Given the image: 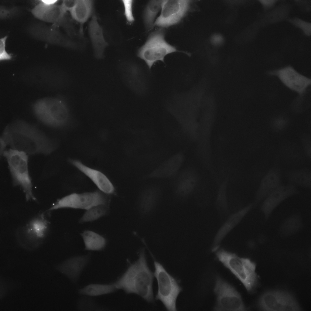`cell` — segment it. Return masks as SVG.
<instances>
[{
  "label": "cell",
  "instance_id": "d4e9b609",
  "mask_svg": "<svg viewBox=\"0 0 311 311\" xmlns=\"http://www.w3.org/2000/svg\"><path fill=\"white\" fill-rule=\"evenodd\" d=\"M95 12L94 2L91 0H79L73 9L70 12L73 20L79 24V35L84 37L83 26L84 24Z\"/></svg>",
  "mask_w": 311,
  "mask_h": 311
},
{
  "label": "cell",
  "instance_id": "836d02e7",
  "mask_svg": "<svg viewBox=\"0 0 311 311\" xmlns=\"http://www.w3.org/2000/svg\"><path fill=\"white\" fill-rule=\"evenodd\" d=\"M86 210L80 219V222L95 220L105 215L108 212V205H99L93 207Z\"/></svg>",
  "mask_w": 311,
  "mask_h": 311
},
{
  "label": "cell",
  "instance_id": "f35d334b",
  "mask_svg": "<svg viewBox=\"0 0 311 311\" xmlns=\"http://www.w3.org/2000/svg\"><path fill=\"white\" fill-rule=\"evenodd\" d=\"M8 36H5L0 39V60H11L12 56L9 54L6 50V41Z\"/></svg>",
  "mask_w": 311,
  "mask_h": 311
},
{
  "label": "cell",
  "instance_id": "9c48e42d",
  "mask_svg": "<svg viewBox=\"0 0 311 311\" xmlns=\"http://www.w3.org/2000/svg\"><path fill=\"white\" fill-rule=\"evenodd\" d=\"M109 201L108 194L101 190L81 193H73L57 200L47 211L66 208L87 210L99 205H108Z\"/></svg>",
  "mask_w": 311,
  "mask_h": 311
},
{
  "label": "cell",
  "instance_id": "60d3db41",
  "mask_svg": "<svg viewBox=\"0 0 311 311\" xmlns=\"http://www.w3.org/2000/svg\"><path fill=\"white\" fill-rule=\"evenodd\" d=\"M287 125L286 121L280 118L275 120L272 123V129L276 132H280L283 131Z\"/></svg>",
  "mask_w": 311,
  "mask_h": 311
},
{
  "label": "cell",
  "instance_id": "4316f807",
  "mask_svg": "<svg viewBox=\"0 0 311 311\" xmlns=\"http://www.w3.org/2000/svg\"><path fill=\"white\" fill-rule=\"evenodd\" d=\"M304 224L301 215L299 213L293 214L282 222L279 229V235L287 237L296 234L303 229Z\"/></svg>",
  "mask_w": 311,
  "mask_h": 311
},
{
  "label": "cell",
  "instance_id": "74e56055",
  "mask_svg": "<svg viewBox=\"0 0 311 311\" xmlns=\"http://www.w3.org/2000/svg\"><path fill=\"white\" fill-rule=\"evenodd\" d=\"M124 8V15L127 21L132 23L135 21L133 13V1L123 0L122 1Z\"/></svg>",
  "mask_w": 311,
  "mask_h": 311
},
{
  "label": "cell",
  "instance_id": "5bb4252c",
  "mask_svg": "<svg viewBox=\"0 0 311 311\" xmlns=\"http://www.w3.org/2000/svg\"><path fill=\"white\" fill-rule=\"evenodd\" d=\"M162 191V187L158 184L148 185L141 189L135 203L140 219H146L155 212L160 202Z\"/></svg>",
  "mask_w": 311,
  "mask_h": 311
},
{
  "label": "cell",
  "instance_id": "d6986e66",
  "mask_svg": "<svg viewBox=\"0 0 311 311\" xmlns=\"http://www.w3.org/2000/svg\"><path fill=\"white\" fill-rule=\"evenodd\" d=\"M185 159V156L183 152H177L149 173L142 176L141 179L171 178L181 169Z\"/></svg>",
  "mask_w": 311,
  "mask_h": 311
},
{
  "label": "cell",
  "instance_id": "7a4b0ae2",
  "mask_svg": "<svg viewBox=\"0 0 311 311\" xmlns=\"http://www.w3.org/2000/svg\"><path fill=\"white\" fill-rule=\"evenodd\" d=\"M153 278V273L147 264L145 249L142 248L138 260L131 264L113 282L118 290H122L128 294H135L147 302H152L154 301Z\"/></svg>",
  "mask_w": 311,
  "mask_h": 311
},
{
  "label": "cell",
  "instance_id": "1f68e13d",
  "mask_svg": "<svg viewBox=\"0 0 311 311\" xmlns=\"http://www.w3.org/2000/svg\"><path fill=\"white\" fill-rule=\"evenodd\" d=\"M290 8L286 4H282L265 14L261 19L262 23L266 24L279 22L288 19Z\"/></svg>",
  "mask_w": 311,
  "mask_h": 311
},
{
  "label": "cell",
  "instance_id": "b9f144b4",
  "mask_svg": "<svg viewBox=\"0 0 311 311\" xmlns=\"http://www.w3.org/2000/svg\"><path fill=\"white\" fill-rule=\"evenodd\" d=\"M77 0H64L62 2L60 6L62 10L66 13L70 12L74 7L77 2Z\"/></svg>",
  "mask_w": 311,
  "mask_h": 311
},
{
  "label": "cell",
  "instance_id": "4fadbf2b",
  "mask_svg": "<svg viewBox=\"0 0 311 311\" xmlns=\"http://www.w3.org/2000/svg\"><path fill=\"white\" fill-rule=\"evenodd\" d=\"M258 305L261 310L270 311L301 310L296 299L290 292L282 290L266 291L260 296Z\"/></svg>",
  "mask_w": 311,
  "mask_h": 311
},
{
  "label": "cell",
  "instance_id": "6da1fadb",
  "mask_svg": "<svg viewBox=\"0 0 311 311\" xmlns=\"http://www.w3.org/2000/svg\"><path fill=\"white\" fill-rule=\"evenodd\" d=\"M0 138L12 149L30 155L48 154L57 147L55 141L36 127L22 120L7 125Z\"/></svg>",
  "mask_w": 311,
  "mask_h": 311
},
{
  "label": "cell",
  "instance_id": "8d00e7d4",
  "mask_svg": "<svg viewBox=\"0 0 311 311\" xmlns=\"http://www.w3.org/2000/svg\"><path fill=\"white\" fill-rule=\"evenodd\" d=\"M288 21L294 26L300 29L303 34L310 36L311 34V24L298 18L288 19Z\"/></svg>",
  "mask_w": 311,
  "mask_h": 311
},
{
  "label": "cell",
  "instance_id": "52a82bcc",
  "mask_svg": "<svg viewBox=\"0 0 311 311\" xmlns=\"http://www.w3.org/2000/svg\"><path fill=\"white\" fill-rule=\"evenodd\" d=\"M177 52L189 54L178 50L175 47L169 43L165 39L164 29L160 28L150 33L145 43L138 50L137 55L145 62L150 70L157 61L164 62L166 56Z\"/></svg>",
  "mask_w": 311,
  "mask_h": 311
},
{
  "label": "cell",
  "instance_id": "d6a6232c",
  "mask_svg": "<svg viewBox=\"0 0 311 311\" xmlns=\"http://www.w3.org/2000/svg\"><path fill=\"white\" fill-rule=\"evenodd\" d=\"M228 182V179L226 177L220 183L215 202L217 210L220 213L223 214L228 213L227 196Z\"/></svg>",
  "mask_w": 311,
  "mask_h": 311
},
{
  "label": "cell",
  "instance_id": "7c38bea8",
  "mask_svg": "<svg viewBox=\"0 0 311 311\" xmlns=\"http://www.w3.org/2000/svg\"><path fill=\"white\" fill-rule=\"evenodd\" d=\"M31 12L34 17L42 21L62 27L70 37L77 36L73 22L67 16V13L63 11L60 5H47L40 2L31 9Z\"/></svg>",
  "mask_w": 311,
  "mask_h": 311
},
{
  "label": "cell",
  "instance_id": "277c9868",
  "mask_svg": "<svg viewBox=\"0 0 311 311\" xmlns=\"http://www.w3.org/2000/svg\"><path fill=\"white\" fill-rule=\"evenodd\" d=\"M47 213L39 212L17 230L16 239L22 248L33 250L38 248L48 236L51 224Z\"/></svg>",
  "mask_w": 311,
  "mask_h": 311
},
{
  "label": "cell",
  "instance_id": "ba28073f",
  "mask_svg": "<svg viewBox=\"0 0 311 311\" xmlns=\"http://www.w3.org/2000/svg\"><path fill=\"white\" fill-rule=\"evenodd\" d=\"M154 275L157 282L158 290L156 299L160 301L168 311H176V300L182 290L176 279L170 274L163 266L155 261Z\"/></svg>",
  "mask_w": 311,
  "mask_h": 311
},
{
  "label": "cell",
  "instance_id": "ffe728a7",
  "mask_svg": "<svg viewBox=\"0 0 311 311\" xmlns=\"http://www.w3.org/2000/svg\"><path fill=\"white\" fill-rule=\"evenodd\" d=\"M91 257V253L72 256L56 265V269L72 282L76 283L89 263Z\"/></svg>",
  "mask_w": 311,
  "mask_h": 311
},
{
  "label": "cell",
  "instance_id": "ee69618b",
  "mask_svg": "<svg viewBox=\"0 0 311 311\" xmlns=\"http://www.w3.org/2000/svg\"><path fill=\"white\" fill-rule=\"evenodd\" d=\"M212 43L215 45H218L221 44L223 39L221 36L219 34H215L213 36L211 39Z\"/></svg>",
  "mask_w": 311,
  "mask_h": 311
},
{
  "label": "cell",
  "instance_id": "7402d4cb",
  "mask_svg": "<svg viewBox=\"0 0 311 311\" xmlns=\"http://www.w3.org/2000/svg\"><path fill=\"white\" fill-rule=\"evenodd\" d=\"M254 206L250 203L237 211L230 215L220 227L214 238L212 250L214 252L228 234L242 220Z\"/></svg>",
  "mask_w": 311,
  "mask_h": 311
},
{
  "label": "cell",
  "instance_id": "e0dca14e",
  "mask_svg": "<svg viewBox=\"0 0 311 311\" xmlns=\"http://www.w3.org/2000/svg\"><path fill=\"white\" fill-rule=\"evenodd\" d=\"M270 75L276 77L287 88L302 95L311 84V79L300 73L290 65L269 71Z\"/></svg>",
  "mask_w": 311,
  "mask_h": 311
},
{
  "label": "cell",
  "instance_id": "3957f363",
  "mask_svg": "<svg viewBox=\"0 0 311 311\" xmlns=\"http://www.w3.org/2000/svg\"><path fill=\"white\" fill-rule=\"evenodd\" d=\"M214 252L219 261L240 281L248 292L254 291L258 280L255 262L222 248Z\"/></svg>",
  "mask_w": 311,
  "mask_h": 311
},
{
  "label": "cell",
  "instance_id": "603a6c76",
  "mask_svg": "<svg viewBox=\"0 0 311 311\" xmlns=\"http://www.w3.org/2000/svg\"><path fill=\"white\" fill-rule=\"evenodd\" d=\"M88 31L94 56L98 59L103 58L108 43L105 38L103 28L99 24L95 12L88 23Z\"/></svg>",
  "mask_w": 311,
  "mask_h": 311
},
{
  "label": "cell",
  "instance_id": "83f0119b",
  "mask_svg": "<svg viewBox=\"0 0 311 311\" xmlns=\"http://www.w3.org/2000/svg\"><path fill=\"white\" fill-rule=\"evenodd\" d=\"M279 151L282 157L291 164L299 163L305 156L301 146L291 142H284L280 145Z\"/></svg>",
  "mask_w": 311,
  "mask_h": 311
},
{
  "label": "cell",
  "instance_id": "ac0fdd59",
  "mask_svg": "<svg viewBox=\"0 0 311 311\" xmlns=\"http://www.w3.org/2000/svg\"><path fill=\"white\" fill-rule=\"evenodd\" d=\"M300 193L296 186L289 183L282 184L278 187L262 201L261 205L260 210L264 215L265 220H268L274 210L282 202Z\"/></svg>",
  "mask_w": 311,
  "mask_h": 311
},
{
  "label": "cell",
  "instance_id": "d590c367",
  "mask_svg": "<svg viewBox=\"0 0 311 311\" xmlns=\"http://www.w3.org/2000/svg\"><path fill=\"white\" fill-rule=\"evenodd\" d=\"M301 147L305 156L310 160L311 159V135L307 133L301 134L299 136Z\"/></svg>",
  "mask_w": 311,
  "mask_h": 311
},
{
  "label": "cell",
  "instance_id": "7bdbcfd3",
  "mask_svg": "<svg viewBox=\"0 0 311 311\" xmlns=\"http://www.w3.org/2000/svg\"><path fill=\"white\" fill-rule=\"evenodd\" d=\"M258 1L262 5L264 10L266 11L274 7L278 1L275 0H260Z\"/></svg>",
  "mask_w": 311,
  "mask_h": 311
},
{
  "label": "cell",
  "instance_id": "4dcf8cb0",
  "mask_svg": "<svg viewBox=\"0 0 311 311\" xmlns=\"http://www.w3.org/2000/svg\"><path fill=\"white\" fill-rule=\"evenodd\" d=\"M163 0H150L146 5L143 12V22L148 31L155 26L156 17L161 10Z\"/></svg>",
  "mask_w": 311,
  "mask_h": 311
},
{
  "label": "cell",
  "instance_id": "ab89813d",
  "mask_svg": "<svg viewBox=\"0 0 311 311\" xmlns=\"http://www.w3.org/2000/svg\"><path fill=\"white\" fill-rule=\"evenodd\" d=\"M19 12L17 7L8 8L2 6L0 7V17L2 19H7L12 17Z\"/></svg>",
  "mask_w": 311,
  "mask_h": 311
},
{
  "label": "cell",
  "instance_id": "8992f818",
  "mask_svg": "<svg viewBox=\"0 0 311 311\" xmlns=\"http://www.w3.org/2000/svg\"><path fill=\"white\" fill-rule=\"evenodd\" d=\"M33 109L37 118L44 124L54 128H62L68 123L69 113L60 99L53 97L40 99L34 103Z\"/></svg>",
  "mask_w": 311,
  "mask_h": 311
},
{
  "label": "cell",
  "instance_id": "5b68a950",
  "mask_svg": "<svg viewBox=\"0 0 311 311\" xmlns=\"http://www.w3.org/2000/svg\"><path fill=\"white\" fill-rule=\"evenodd\" d=\"M3 155L7 159L13 185L21 188L27 201H36L29 173L27 154L10 149L5 151Z\"/></svg>",
  "mask_w": 311,
  "mask_h": 311
},
{
  "label": "cell",
  "instance_id": "f6af8a7d",
  "mask_svg": "<svg viewBox=\"0 0 311 311\" xmlns=\"http://www.w3.org/2000/svg\"><path fill=\"white\" fill-rule=\"evenodd\" d=\"M40 2L47 5H52L56 4L58 2L56 0H43L40 1Z\"/></svg>",
  "mask_w": 311,
  "mask_h": 311
},
{
  "label": "cell",
  "instance_id": "9a60e30c",
  "mask_svg": "<svg viewBox=\"0 0 311 311\" xmlns=\"http://www.w3.org/2000/svg\"><path fill=\"white\" fill-rule=\"evenodd\" d=\"M190 2L183 0H163L160 15L156 19L154 26L163 28L178 23L187 12Z\"/></svg>",
  "mask_w": 311,
  "mask_h": 311
},
{
  "label": "cell",
  "instance_id": "f1b7e54d",
  "mask_svg": "<svg viewBox=\"0 0 311 311\" xmlns=\"http://www.w3.org/2000/svg\"><path fill=\"white\" fill-rule=\"evenodd\" d=\"M118 290L113 282L108 284L91 283L78 289L77 292L81 295L93 297L113 293Z\"/></svg>",
  "mask_w": 311,
  "mask_h": 311
},
{
  "label": "cell",
  "instance_id": "484cf974",
  "mask_svg": "<svg viewBox=\"0 0 311 311\" xmlns=\"http://www.w3.org/2000/svg\"><path fill=\"white\" fill-rule=\"evenodd\" d=\"M284 175L289 183L306 189L311 188V170L309 168L291 169L285 171Z\"/></svg>",
  "mask_w": 311,
  "mask_h": 311
},
{
  "label": "cell",
  "instance_id": "8fae6325",
  "mask_svg": "<svg viewBox=\"0 0 311 311\" xmlns=\"http://www.w3.org/2000/svg\"><path fill=\"white\" fill-rule=\"evenodd\" d=\"M214 292L216 296L215 311L247 310L241 296L236 289L220 276L215 280Z\"/></svg>",
  "mask_w": 311,
  "mask_h": 311
},
{
  "label": "cell",
  "instance_id": "44dd1931",
  "mask_svg": "<svg viewBox=\"0 0 311 311\" xmlns=\"http://www.w3.org/2000/svg\"><path fill=\"white\" fill-rule=\"evenodd\" d=\"M282 184L281 170L276 163L268 170L261 179L255 193L254 206L262 202Z\"/></svg>",
  "mask_w": 311,
  "mask_h": 311
},
{
  "label": "cell",
  "instance_id": "30bf717a",
  "mask_svg": "<svg viewBox=\"0 0 311 311\" xmlns=\"http://www.w3.org/2000/svg\"><path fill=\"white\" fill-rule=\"evenodd\" d=\"M171 179L174 198L179 202L191 196L198 188L201 180L198 169L193 166L181 169Z\"/></svg>",
  "mask_w": 311,
  "mask_h": 311
},
{
  "label": "cell",
  "instance_id": "e575fe53",
  "mask_svg": "<svg viewBox=\"0 0 311 311\" xmlns=\"http://www.w3.org/2000/svg\"><path fill=\"white\" fill-rule=\"evenodd\" d=\"M87 295H81L77 304V309L80 311L105 310V308L99 306L93 298Z\"/></svg>",
  "mask_w": 311,
  "mask_h": 311
},
{
  "label": "cell",
  "instance_id": "bcb514c9",
  "mask_svg": "<svg viewBox=\"0 0 311 311\" xmlns=\"http://www.w3.org/2000/svg\"><path fill=\"white\" fill-rule=\"evenodd\" d=\"M0 155L1 156L3 155V153L5 151V149L6 146L7 145V144L2 139L0 138Z\"/></svg>",
  "mask_w": 311,
  "mask_h": 311
},
{
  "label": "cell",
  "instance_id": "cb8c5ba5",
  "mask_svg": "<svg viewBox=\"0 0 311 311\" xmlns=\"http://www.w3.org/2000/svg\"><path fill=\"white\" fill-rule=\"evenodd\" d=\"M68 161L90 179L100 190L108 194L114 193V186L103 173L88 167L78 160L69 159Z\"/></svg>",
  "mask_w": 311,
  "mask_h": 311
},
{
  "label": "cell",
  "instance_id": "2e32d148",
  "mask_svg": "<svg viewBox=\"0 0 311 311\" xmlns=\"http://www.w3.org/2000/svg\"><path fill=\"white\" fill-rule=\"evenodd\" d=\"M57 27L37 24L30 27L29 32L37 39L51 44L74 50L83 48L82 44L64 35L56 29Z\"/></svg>",
  "mask_w": 311,
  "mask_h": 311
},
{
  "label": "cell",
  "instance_id": "f546056e",
  "mask_svg": "<svg viewBox=\"0 0 311 311\" xmlns=\"http://www.w3.org/2000/svg\"><path fill=\"white\" fill-rule=\"evenodd\" d=\"M85 249L89 251L103 250L106 244L105 239L98 234L90 231H86L81 234Z\"/></svg>",
  "mask_w": 311,
  "mask_h": 311
}]
</instances>
